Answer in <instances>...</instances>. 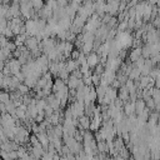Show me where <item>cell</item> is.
Here are the masks:
<instances>
[{
    "mask_svg": "<svg viewBox=\"0 0 160 160\" xmlns=\"http://www.w3.org/2000/svg\"><path fill=\"white\" fill-rule=\"evenodd\" d=\"M96 62H98V56H96L95 54H91V55L88 58V62H86V64H88L89 66H92V65H95Z\"/></svg>",
    "mask_w": 160,
    "mask_h": 160,
    "instance_id": "obj_1",
    "label": "cell"
},
{
    "mask_svg": "<svg viewBox=\"0 0 160 160\" xmlns=\"http://www.w3.org/2000/svg\"><path fill=\"white\" fill-rule=\"evenodd\" d=\"M26 45L30 48V49H34L35 50V48H36V40L34 39V38H29V39H26Z\"/></svg>",
    "mask_w": 160,
    "mask_h": 160,
    "instance_id": "obj_2",
    "label": "cell"
}]
</instances>
